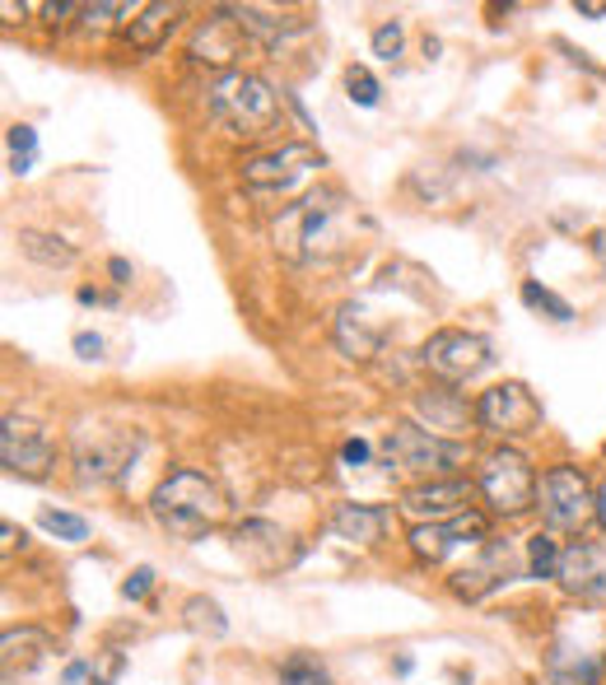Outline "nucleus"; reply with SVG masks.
Listing matches in <instances>:
<instances>
[{
    "mask_svg": "<svg viewBox=\"0 0 606 685\" xmlns=\"http://www.w3.org/2000/svg\"><path fill=\"white\" fill-rule=\"evenodd\" d=\"M350 224H355V205L336 187H318L304 201L281 210V220H275V252L285 261H299V267L332 261L350 248Z\"/></svg>",
    "mask_w": 606,
    "mask_h": 685,
    "instance_id": "nucleus-1",
    "label": "nucleus"
},
{
    "mask_svg": "<svg viewBox=\"0 0 606 685\" xmlns=\"http://www.w3.org/2000/svg\"><path fill=\"white\" fill-rule=\"evenodd\" d=\"M150 513H154V522H159L164 532L182 536V541H201V536H211L224 518H229V495L219 489L215 476L182 466V471H168V476L154 485Z\"/></svg>",
    "mask_w": 606,
    "mask_h": 685,
    "instance_id": "nucleus-2",
    "label": "nucleus"
},
{
    "mask_svg": "<svg viewBox=\"0 0 606 685\" xmlns=\"http://www.w3.org/2000/svg\"><path fill=\"white\" fill-rule=\"evenodd\" d=\"M211 117L234 140H262L281 127V94H275L262 75L229 70V75H219L215 90H211Z\"/></svg>",
    "mask_w": 606,
    "mask_h": 685,
    "instance_id": "nucleus-3",
    "label": "nucleus"
},
{
    "mask_svg": "<svg viewBox=\"0 0 606 685\" xmlns=\"http://www.w3.org/2000/svg\"><path fill=\"white\" fill-rule=\"evenodd\" d=\"M135 452H141V434L135 429H112V425H84L71 444L75 481L80 485H112L131 471Z\"/></svg>",
    "mask_w": 606,
    "mask_h": 685,
    "instance_id": "nucleus-4",
    "label": "nucleus"
},
{
    "mask_svg": "<svg viewBox=\"0 0 606 685\" xmlns=\"http://www.w3.org/2000/svg\"><path fill=\"white\" fill-rule=\"evenodd\" d=\"M476 489L490 504V513L499 518H518L527 513L532 499H536V476H532V462L513 448H495L480 457V471H476Z\"/></svg>",
    "mask_w": 606,
    "mask_h": 685,
    "instance_id": "nucleus-5",
    "label": "nucleus"
},
{
    "mask_svg": "<svg viewBox=\"0 0 606 685\" xmlns=\"http://www.w3.org/2000/svg\"><path fill=\"white\" fill-rule=\"evenodd\" d=\"M383 452L396 471H411V476H448L453 466L466 462V448L453 444L443 434H429L425 425H392L383 438Z\"/></svg>",
    "mask_w": 606,
    "mask_h": 685,
    "instance_id": "nucleus-6",
    "label": "nucleus"
},
{
    "mask_svg": "<svg viewBox=\"0 0 606 685\" xmlns=\"http://www.w3.org/2000/svg\"><path fill=\"white\" fill-rule=\"evenodd\" d=\"M542 518L550 532H583L597 518V489L579 466H550L542 481Z\"/></svg>",
    "mask_w": 606,
    "mask_h": 685,
    "instance_id": "nucleus-7",
    "label": "nucleus"
},
{
    "mask_svg": "<svg viewBox=\"0 0 606 685\" xmlns=\"http://www.w3.org/2000/svg\"><path fill=\"white\" fill-rule=\"evenodd\" d=\"M420 364L443 382H466L485 374L495 364V355H490V341L476 336V331H435L420 345Z\"/></svg>",
    "mask_w": 606,
    "mask_h": 685,
    "instance_id": "nucleus-8",
    "label": "nucleus"
},
{
    "mask_svg": "<svg viewBox=\"0 0 606 685\" xmlns=\"http://www.w3.org/2000/svg\"><path fill=\"white\" fill-rule=\"evenodd\" d=\"M476 425L495 438H523L542 425V401L523 382H499L476 401Z\"/></svg>",
    "mask_w": 606,
    "mask_h": 685,
    "instance_id": "nucleus-9",
    "label": "nucleus"
},
{
    "mask_svg": "<svg viewBox=\"0 0 606 685\" xmlns=\"http://www.w3.org/2000/svg\"><path fill=\"white\" fill-rule=\"evenodd\" d=\"M490 532V522H485V513H476V508H466V513L448 518V522H425V527H411V551L415 559H425V565H443L453 551L462 546H485V536Z\"/></svg>",
    "mask_w": 606,
    "mask_h": 685,
    "instance_id": "nucleus-10",
    "label": "nucleus"
},
{
    "mask_svg": "<svg viewBox=\"0 0 606 685\" xmlns=\"http://www.w3.org/2000/svg\"><path fill=\"white\" fill-rule=\"evenodd\" d=\"M51 434L28 415H5L0 425V457H5V471L14 476H47L51 466Z\"/></svg>",
    "mask_w": 606,
    "mask_h": 685,
    "instance_id": "nucleus-11",
    "label": "nucleus"
},
{
    "mask_svg": "<svg viewBox=\"0 0 606 685\" xmlns=\"http://www.w3.org/2000/svg\"><path fill=\"white\" fill-rule=\"evenodd\" d=\"M476 495V481H462V476H448V481H429V485H411L402 495V513L411 518V527H425V522H448L466 513V504Z\"/></svg>",
    "mask_w": 606,
    "mask_h": 685,
    "instance_id": "nucleus-12",
    "label": "nucleus"
},
{
    "mask_svg": "<svg viewBox=\"0 0 606 685\" xmlns=\"http://www.w3.org/2000/svg\"><path fill=\"white\" fill-rule=\"evenodd\" d=\"M322 164H326L322 150H313V145H281V150L262 154V160L242 164V182H248L252 191H285V187L308 178V173L322 168Z\"/></svg>",
    "mask_w": 606,
    "mask_h": 685,
    "instance_id": "nucleus-13",
    "label": "nucleus"
},
{
    "mask_svg": "<svg viewBox=\"0 0 606 685\" xmlns=\"http://www.w3.org/2000/svg\"><path fill=\"white\" fill-rule=\"evenodd\" d=\"M242 47H248V28L238 24V14L229 5V10H215L211 20L197 24L187 57L201 61V66H234L242 57Z\"/></svg>",
    "mask_w": 606,
    "mask_h": 685,
    "instance_id": "nucleus-14",
    "label": "nucleus"
},
{
    "mask_svg": "<svg viewBox=\"0 0 606 685\" xmlns=\"http://www.w3.org/2000/svg\"><path fill=\"white\" fill-rule=\"evenodd\" d=\"M556 578L579 602H606V551L593 546V541H574V546L560 555Z\"/></svg>",
    "mask_w": 606,
    "mask_h": 685,
    "instance_id": "nucleus-15",
    "label": "nucleus"
},
{
    "mask_svg": "<svg viewBox=\"0 0 606 685\" xmlns=\"http://www.w3.org/2000/svg\"><path fill=\"white\" fill-rule=\"evenodd\" d=\"M513 565H518V559H513V546H509V541H485L480 555L472 559V565L453 574V592L466 597V602H476V597L495 592L499 583H509V578H513Z\"/></svg>",
    "mask_w": 606,
    "mask_h": 685,
    "instance_id": "nucleus-16",
    "label": "nucleus"
},
{
    "mask_svg": "<svg viewBox=\"0 0 606 685\" xmlns=\"http://www.w3.org/2000/svg\"><path fill=\"white\" fill-rule=\"evenodd\" d=\"M234 551L248 559L252 569H262V574L281 569V565H289V559H294L289 536L275 522H262V518H252V522L238 527V532H234Z\"/></svg>",
    "mask_w": 606,
    "mask_h": 685,
    "instance_id": "nucleus-17",
    "label": "nucleus"
},
{
    "mask_svg": "<svg viewBox=\"0 0 606 685\" xmlns=\"http://www.w3.org/2000/svg\"><path fill=\"white\" fill-rule=\"evenodd\" d=\"M388 341V327L383 322H369L364 304H345L336 312V345L345 359H373Z\"/></svg>",
    "mask_w": 606,
    "mask_h": 685,
    "instance_id": "nucleus-18",
    "label": "nucleus"
},
{
    "mask_svg": "<svg viewBox=\"0 0 606 685\" xmlns=\"http://www.w3.org/2000/svg\"><path fill=\"white\" fill-rule=\"evenodd\" d=\"M415 411L425 415V425H429V434H458V429H466L476 420V406L466 401L462 392H453V388H429V392H420L415 397Z\"/></svg>",
    "mask_w": 606,
    "mask_h": 685,
    "instance_id": "nucleus-19",
    "label": "nucleus"
},
{
    "mask_svg": "<svg viewBox=\"0 0 606 685\" xmlns=\"http://www.w3.org/2000/svg\"><path fill=\"white\" fill-rule=\"evenodd\" d=\"M388 518H392V508H383V504H336L332 532L341 541H350V546H373V541H383Z\"/></svg>",
    "mask_w": 606,
    "mask_h": 685,
    "instance_id": "nucleus-20",
    "label": "nucleus"
},
{
    "mask_svg": "<svg viewBox=\"0 0 606 685\" xmlns=\"http://www.w3.org/2000/svg\"><path fill=\"white\" fill-rule=\"evenodd\" d=\"M182 20V5H141V14H135L131 24H121V38H127L131 51H141V57H150V51H159L168 43L173 24Z\"/></svg>",
    "mask_w": 606,
    "mask_h": 685,
    "instance_id": "nucleus-21",
    "label": "nucleus"
},
{
    "mask_svg": "<svg viewBox=\"0 0 606 685\" xmlns=\"http://www.w3.org/2000/svg\"><path fill=\"white\" fill-rule=\"evenodd\" d=\"M47 653H51V639L43 635V629H33V625L5 629V639H0V662H5V676H14V672L28 676Z\"/></svg>",
    "mask_w": 606,
    "mask_h": 685,
    "instance_id": "nucleus-22",
    "label": "nucleus"
},
{
    "mask_svg": "<svg viewBox=\"0 0 606 685\" xmlns=\"http://www.w3.org/2000/svg\"><path fill=\"white\" fill-rule=\"evenodd\" d=\"M602 681V662L593 653H574V648H556L550 658V685H597Z\"/></svg>",
    "mask_w": 606,
    "mask_h": 685,
    "instance_id": "nucleus-23",
    "label": "nucleus"
},
{
    "mask_svg": "<svg viewBox=\"0 0 606 685\" xmlns=\"http://www.w3.org/2000/svg\"><path fill=\"white\" fill-rule=\"evenodd\" d=\"M20 248L28 261H38V267H71L75 261V248L51 234H38V228H20Z\"/></svg>",
    "mask_w": 606,
    "mask_h": 685,
    "instance_id": "nucleus-24",
    "label": "nucleus"
},
{
    "mask_svg": "<svg viewBox=\"0 0 606 685\" xmlns=\"http://www.w3.org/2000/svg\"><path fill=\"white\" fill-rule=\"evenodd\" d=\"M281 685H336L313 653H289L281 662Z\"/></svg>",
    "mask_w": 606,
    "mask_h": 685,
    "instance_id": "nucleus-25",
    "label": "nucleus"
},
{
    "mask_svg": "<svg viewBox=\"0 0 606 685\" xmlns=\"http://www.w3.org/2000/svg\"><path fill=\"white\" fill-rule=\"evenodd\" d=\"M560 546H556V536L550 532H536L532 541H527V574L532 578H556L560 574Z\"/></svg>",
    "mask_w": 606,
    "mask_h": 685,
    "instance_id": "nucleus-26",
    "label": "nucleus"
},
{
    "mask_svg": "<svg viewBox=\"0 0 606 685\" xmlns=\"http://www.w3.org/2000/svg\"><path fill=\"white\" fill-rule=\"evenodd\" d=\"M182 616H187V625H192L197 635H211V639H219L224 629H229V621H224V611L211 602V597H192V602L182 606Z\"/></svg>",
    "mask_w": 606,
    "mask_h": 685,
    "instance_id": "nucleus-27",
    "label": "nucleus"
},
{
    "mask_svg": "<svg viewBox=\"0 0 606 685\" xmlns=\"http://www.w3.org/2000/svg\"><path fill=\"white\" fill-rule=\"evenodd\" d=\"M523 304L532 312H542V318H550V322H569V318H574V308H569L556 290L536 285V280H527V285H523Z\"/></svg>",
    "mask_w": 606,
    "mask_h": 685,
    "instance_id": "nucleus-28",
    "label": "nucleus"
},
{
    "mask_svg": "<svg viewBox=\"0 0 606 685\" xmlns=\"http://www.w3.org/2000/svg\"><path fill=\"white\" fill-rule=\"evenodd\" d=\"M38 527H43V532H51L57 541H71V546H80V541L90 536V522L75 518V513H61V508H43Z\"/></svg>",
    "mask_w": 606,
    "mask_h": 685,
    "instance_id": "nucleus-29",
    "label": "nucleus"
},
{
    "mask_svg": "<svg viewBox=\"0 0 606 685\" xmlns=\"http://www.w3.org/2000/svg\"><path fill=\"white\" fill-rule=\"evenodd\" d=\"M5 145H10V173H33V160H38V131L33 127H10L5 135Z\"/></svg>",
    "mask_w": 606,
    "mask_h": 685,
    "instance_id": "nucleus-30",
    "label": "nucleus"
},
{
    "mask_svg": "<svg viewBox=\"0 0 606 685\" xmlns=\"http://www.w3.org/2000/svg\"><path fill=\"white\" fill-rule=\"evenodd\" d=\"M378 94H383V90H378V80H373L364 66L345 70V98H350V103H359V108H373Z\"/></svg>",
    "mask_w": 606,
    "mask_h": 685,
    "instance_id": "nucleus-31",
    "label": "nucleus"
},
{
    "mask_svg": "<svg viewBox=\"0 0 606 685\" xmlns=\"http://www.w3.org/2000/svg\"><path fill=\"white\" fill-rule=\"evenodd\" d=\"M131 14H141V10H135V5H84V28L103 33V28H112L117 20H131Z\"/></svg>",
    "mask_w": 606,
    "mask_h": 685,
    "instance_id": "nucleus-32",
    "label": "nucleus"
},
{
    "mask_svg": "<svg viewBox=\"0 0 606 685\" xmlns=\"http://www.w3.org/2000/svg\"><path fill=\"white\" fill-rule=\"evenodd\" d=\"M373 57H383V61L402 57V24H396V20L373 28Z\"/></svg>",
    "mask_w": 606,
    "mask_h": 685,
    "instance_id": "nucleus-33",
    "label": "nucleus"
},
{
    "mask_svg": "<svg viewBox=\"0 0 606 685\" xmlns=\"http://www.w3.org/2000/svg\"><path fill=\"white\" fill-rule=\"evenodd\" d=\"M150 588H154V569L141 565V569H135V574L127 578V583H121V597H127V602H145Z\"/></svg>",
    "mask_w": 606,
    "mask_h": 685,
    "instance_id": "nucleus-34",
    "label": "nucleus"
},
{
    "mask_svg": "<svg viewBox=\"0 0 606 685\" xmlns=\"http://www.w3.org/2000/svg\"><path fill=\"white\" fill-rule=\"evenodd\" d=\"M341 462H345V466H364V462H369V444H364V438H345Z\"/></svg>",
    "mask_w": 606,
    "mask_h": 685,
    "instance_id": "nucleus-35",
    "label": "nucleus"
},
{
    "mask_svg": "<svg viewBox=\"0 0 606 685\" xmlns=\"http://www.w3.org/2000/svg\"><path fill=\"white\" fill-rule=\"evenodd\" d=\"M75 350H80V359H98V355H103V336H90V331H80Z\"/></svg>",
    "mask_w": 606,
    "mask_h": 685,
    "instance_id": "nucleus-36",
    "label": "nucleus"
},
{
    "mask_svg": "<svg viewBox=\"0 0 606 685\" xmlns=\"http://www.w3.org/2000/svg\"><path fill=\"white\" fill-rule=\"evenodd\" d=\"M579 14H587V20H602V14H606V5H602V0H583V5H574Z\"/></svg>",
    "mask_w": 606,
    "mask_h": 685,
    "instance_id": "nucleus-37",
    "label": "nucleus"
},
{
    "mask_svg": "<svg viewBox=\"0 0 606 685\" xmlns=\"http://www.w3.org/2000/svg\"><path fill=\"white\" fill-rule=\"evenodd\" d=\"M593 257L606 267V228H597V234H593Z\"/></svg>",
    "mask_w": 606,
    "mask_h": 685,
    "instance_id": "nucleus-38",
    "label": "nucleus"
},
{
    "mask_svg": "<svg viewBox=\"0 0 606 685\" xmlns=\"http://www.w3.org/2000/svg\"><path fill=\"white\" fill-rule=\"evenodd\" d=\"M80 304H112V294H98V290H80Z\"/></svg>",
    "mask_w": 606,
    "mask_h": 685,
    "instance_id": "nucleus-39",
    "label": "nucleus"
},
{
    "mask_svg": "<svg viewBox=\"0 0 606 685\" xmlns=\"http://www.w3.org/2000/svg\"><path fill=\"white\" fill-rule=\"evenodd\" d=\"M112 275H117V285H127V280H131V267H127L121 257H112Z\"/></svg>",
    "mask_w": 606,
    "mask_h": 685,
    "instance_id": "nucleus-40",
    "label": "nucleus"
},
{
    "mask_svg": "<svg viewBox=\"0 0 606 685\" xmlns=\"http://www.w3.org/2000/svg\"><path fill=\"white\" fill-rule=\"evenodd\" d=\"M84 672H90V666H84V662H71V666H66V681L75 685V681H84Z\"/></svg>",
    "mask_w": 606,
    "mask_h": 685,
    "instance_id": "nucleus-41",
    "label": "nucleus"
},
{
    "mask_svg": "<svg viewBox=\"0 0 606 685\" xmlns=\"http://www.w3.org/2000/svg\"><path fill=\"white\" fill-rule=\"evenodd\" d=\"M597 518H602V527H606V481L597 485Z\"/></svg>",
    "mask_w": 606,
    "mask_h": 685,
    "instance_id": "nucleus-42",
    "label": "nucleus"
}]
</instances>
